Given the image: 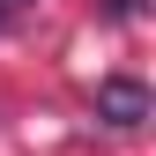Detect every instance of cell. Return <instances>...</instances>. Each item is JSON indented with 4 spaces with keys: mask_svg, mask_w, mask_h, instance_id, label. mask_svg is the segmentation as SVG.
I'll list each match as a JSON object with an SVG mask.
<instances>
[{
    "mask_svg": "<svg viewBox=\"0 0 156 156\" xmlns=\"http://www.w3.org/2000/svg\"><path fill=\"white\" fill-rule=\"evenodd\" d=\"M97 119H104V126H141L149 119V89L141 82H134V74H104V82H97Z\"/></svg>",
    "mask_w": 156,
    "mask_h": 156,
    "instance_id": "obj_1",
    "label": "cell"
},
{
    "mask_svg": "<svg viewBox=\"0 0 156 156\" xmlns=\"http://www.w3.org/2000/svg\"><path fill=\"white\" fill-rule=\"evenodd\" d=\"M104 15H112V23H141V15H149V0H104Z\"/></svg>",
    "mask_w": 156,
    "mask_h": 156,
    "instance_id": "obj_2",
    "label": "cell"
},
{
    "mask_svg": "<svg viewBox=\"0 0 156 156\" xmlns=\"http://www.w3.org/2000/svg\"><path fill=\"white\" fill-rule=\"evenodd\" d=\"M0 8H23V0H0Z\"/></svg>",
    "mask_w": 156,
    "mask_h": 156,
    "instance_id": "obj_3",
    "label": "cell"
},
{
    "mask_svg": "<svg viewBox=\"0 0 156 156\" xmlns=\"http://www.w3.org/2000/svg\"><path fill=\"white\" fill-rule=\"evenodd\" d=\"M0 23H8V8H0Z\"/></svg>",
    "mask_w": 156,
    "mask_h": 156,
    "instance_id": "obj_4",
    "label": "cell"
}]
</instances>
